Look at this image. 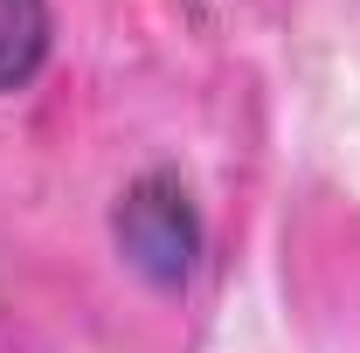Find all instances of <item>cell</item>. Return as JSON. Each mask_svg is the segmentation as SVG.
I'll list each match as a JSON object with an SVG mask.
<instances>
[{
  "mask_svg": "<svg viewBox=\"0 0 360 353\" xmlns=\"http://www.w3.org/2000/svg\"><path fill=\"white\" fill-rule=\"evenodd\" d=\"M63 63V0H0V104H21Z\"/></svg>",
  "mask_w": 360,
  "mask_h": 353,
  "instance_id": "obj_1",
  "label": "cell"
}]
</instances>
